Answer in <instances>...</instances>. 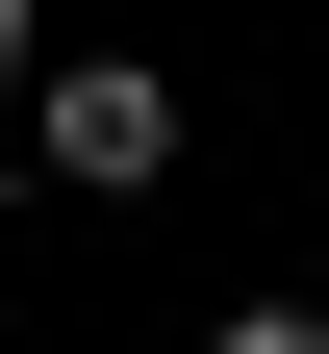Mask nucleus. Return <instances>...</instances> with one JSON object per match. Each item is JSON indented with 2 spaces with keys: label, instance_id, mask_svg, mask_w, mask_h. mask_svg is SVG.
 Here are the masks:
<instances>
[{
  "label": "nucleus",
  "instance_id": "f257e3e1",
  "mask_svg": "<svg viewBox=\"0 0 329 354\" xmlns=\"http://www.w3.org/2000/svg\"><path fill=\"white\" fill-rule=\"evenodd\" d=\"M26 152H51L76 203H152V177H177V76H127V51H76V76H26Z\"/></svg>",
  "mask_w": 329,
  "mask_h": 354
},
{
  "label": "nucleus",
  "instance_id": "f03ea898",
  "mask_svg": "<svg viewBox=\"0 0 329 354\" xmlns=\"http://www.w3.org/2000/svg\"><path fill=\"white\" fill-rule=\"evenodd\" d=\"M203 354H329V329H304V304H228V329H203Z\"/></svg>",
  "mask_w": 329,
  "mask_h": 354
},
{
  "label": "nucleus",
  "instance_id": "7ed1b4c3",
  "mask_svg": "<svg viewBox=\"0 0 329 354\" xmlns=\"http://www.w3.org/2000/svg\"><path fill=\"white\" fill-rule=\"evenodd\" d=\"M26 76H51V26H26V0H0V102H26Z\"/></svg>",
  "mask_w": 329,
  "mask_h": 354
}]
</instances>
